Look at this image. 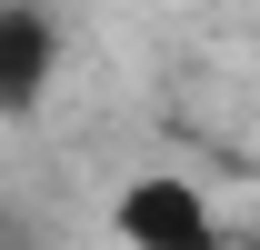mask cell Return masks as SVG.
Here are the masks:
<instances>
[{
  "mask_svg": "<svg viewBox=\"0 0 260 250\" xmlns=\"http://www.w3.org/2000/svg\"><path fill=\"white\" fill-rule=\"evenodd\" d=\"M110 230H120L130 250H230L220 210H210V190H200L190 170H140V180H120Z\"/></svg>",
  "mask_w": 260,
  "mask_h": 250,
  "instance_id": "1",
  "label": "cell"
},
{
  "mask_svg": "<svg viewBox=\"0 0 260 250\" xmlns=\"http://www.w3.org/2000/svg\"><path fill=\"white\" fill-rule=\"evenodd\" d=\"M60 80V10L50 0H0V120H30Z\"/></svg>",
  "mask_w": 260,
  "mask_h": 250,
  "instance_id": "2",
  "label": "cell"
},
{
  "mask_svg": "<svg viewBox=\"0 0 260 250\" xmlns=\"http://www.w3.org/2000/svg\"><path fill=\"white\" fill-rule=\"evenodd\" d=\"M250 250H260V240H250Z\"/></svg>",
  "mask_w": 260,
  "mask_h": 250,
  "instance_id": "3",
  "label": "cell"
}]
</instances>
